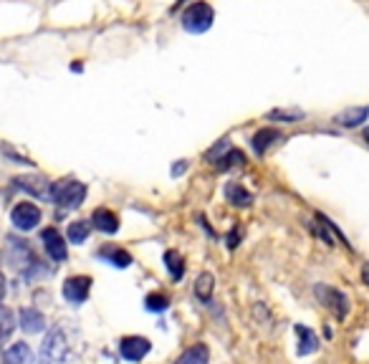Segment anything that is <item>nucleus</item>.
Returning a JSON list of instances; mask_svg holds the SVG:
<instances>
[{
  "label": "nucleus",
  "mask_w": 369,
  "mask_h": 364,
  "mask_svg": "<svg viewBox=\"0 0 369 364\" xmlns=\"http://www.w3.org/2000/svg\"><path fill=\"white\" fill-rule=\"evenodd\" d=\"M296 336H298V349L296 352L301 354V357H306V354H314L316 349H319V339H316V334L311 332L309 327H303V324H296Z\"/></svg>",
  "instance_id": "dca6fc26"
},
{
  "label": "nucleus",
  "mask_w": 369,
  "mask_h": 364,
  "mask_svg": "<svg viewBox=\"0 0 369 364\" xmlns=\"http://www.w3.org/2000/svg\"><path fill=\"white\" fill-rule=\"evenodd\" d=\"M91 225L102 233H116L119 231V218H116V212H111L109 207H97L94 215H91Z\"/></svg>",
  "instance_id": "f8f14e48"
},
{
  "label": "nucleus",
  "mask_w": 369,
  "mask_h": 364,
  "mask_svg": "<svg viewBox=\"0 0 369 364\" xmlns=\"http://www.w3.org/2000/svg\"><path fill=\"white\" fill-rule=\"evenodd\" d=\"M3 364H33V352L25 341H16L3 352Z\"/></svg>",
  "instance_id": "2eb2a0df"
},
{
  "label": "nucleus",
  "mask_w": 369,
  "mask_h": 364,
  "mask_svg": "<svg viewBox=\"0 0 369 364\" xmlns=\"http://www.w3.org/2000/svg\"><path fill=\"white\" fill-rule=\"evenodd\" d=\"M369 119V107H349V109L339 111L334 116V121L344 129H354V127H362L364 121Z\"/></svg>",
  "instance_id": "9b49d317"
},
{
  "label": "nucleus",
  "mask_w": 369,
  "mask_h": 364,
  "mask_svg": "<svg viewBox=\"0 0 369 364\" xmlns=\"http://www.w3.org/2000/svg\"><path fill=\"white\" fill-rule=\"evenodd\" d=\"M13 329H16V316H13V311L0 309V346L11 339Z\"/></svg>",
  "instance_id": "393cba45"
},
{
  "label": "nucleus",
  "mask_w": 369,
  "mask_h": 364,
  "mask_svg": "<svg viewBox=\"0 0 369 364\" xmlns=\"http://www.w3.org/2000/svg\"><path fill=\"white\" fill-rule=\"evenodd\" d=\"M225 198H228L230 205H236V207L253 205V195L243 188V185H238V182H228V185H225Z\"/></svg>",
  "instance_id": "f3484780"
},
{
  "label": "nucleus",
  "mask_w": 369,
  "mask_h": 364,
  "mask_svg": "<svg viewBox=\"0 0 369 364\" xmlns=\"http://www.w3.org/2000/svg\"><path fill=\"white\" fill-rule=\"evenodd\" d=\"M3 298H6V279L0 276V303H3Z\"/></svg>",
  "instance_id": "c756f323"
},
{
  "label": "nucleus",
  "mask_w": 369,
  "mask_h": 364,
  "mask_svg": "<svg viewBox=\"0 0 369 364\" xmlns=\"http://www.w3.org/2000/svg\"><path fill=\"white\" fill-rule=\"evenodd\" d=\"M314 293L316 298H319V303H324L337 319H344L346 311H349V298H346L339 289H334V286H327V284H316Z\"/></svg>",
  "instance_id": "20e7f679"
},
{
  "label": "nucleus",
  "mask_w": 369,
  "mask_h": 364,
  "mask_svg": "<svg viewBox=\"0 0 369 364\" xmlns=\"http://www.w3.org/2000/svg\"><path fill=\"white\" fill-rule=\"evenodd\" d=\"M207 362H210V349L205 344H195L190 349H185L175 364H207Z\"/></svg>",
  "instance_id": "6ab92c4d"
},
{
  "label": "nucleus",
  "mask_w": 369,
  "mask_h": 364,
  "mask_svg": "<svg viewBox=\"0 0 369 364\" xmlns=\"http://www.w3.org/2000/svg\"><path fill=\"white\" fill-rule=\"evenodd\" d=\"M13 185L20 190H25L28 195H33V198H41V200H51V185L54 182L49 180V177L43 175H20L13 180Z\"/></svg>",
  "instance_id": "39448f33"
},
{
  "label": "nucleus",
  "mask_w": 369,
  "mask_h": 364,
  "mask_svg": "<svg viewBox=\"0 0 369 364\" xmlns=\"http://www.w3.org/2000/svg\"><path fill=\"white\" fill-rule=\"evenodd\" d=\"M212 289H215V279H212V273H200L198 281H195V296H198L200 301H210Z\"/></svg>",
  "instance_id": "4be33fe9"
},
{
  "label": "nucleus",
  "mask_w": 369,
  "mask_h": 364,
  "mask_svg": "<svg viewBox=\"0 0 369 364\" xmlns=\"http://www.w3.org/2000/svg\"><path fill=\"white\" fill-rule=\"evenodd\" d=\"M41 364H71V346L61 329H51L41 344Z\"/></svg>",
  "instance_id": "f257e3e1"
},
{
  "label": "nucleus",
  "mask_w": 369,
  "mask_h": 364,
  "mask_svg": "<svg viewBox=\"0 0 369 364\" xmlns=\"http://www.w3.org/2000/svg\"><path fill=\"white\" fill-rule=\"evenodd\" d=\"M364 140H367V142H369V127H367V129H364Z\"/></svg>",
  "instance_id": "473e14b6"
},
{
  "label": "nucleus",
  "mask_w": 369,
  "mask_h": 364,
  "mask_svg": "<svg viewBox=\"0 0 369 364\" xmlns=\"http://www.w3.org/2000/svg\"><path fill=\"white\" fill-rule=\"evenodd\" d=\"M11 220L18 231H33L38 223H41V210L33 202H18V205L11 210Z\"/></svg>",
  "instance_id": "423d86ee"
},
{
  "label": "nucleus",
  "mask_w": 369,
  "mask_h": 364,
  "mask_svg": "<svg viewBox=\"0 0 369 364\" xmlns=\"http://www.w3.org/2000/svg\"><path fill=\"white\" fill-rule=\"evenodd\" d=\"M86 198V185L79 180H59L51 185V202H56L63 210H73L79 207Z\"/></svg>",
  "instance_id": "f03ea898"
},
{
  "label": "nucleus",
  "mask_w": 369,
  "mask_h": 364,
  "mask_svg": "<svg viewBox=\"0 0 369 364\" xmlns=\"http://www.w3.org/2000/svg\"><path fill=\"white\" fill-rule=\"evenodd\" d=\"M212 162H215V167H218L220 172H225V170H230V167H238V164L246 162V154H243L241 150H236V147H230L223 157H215Z\"/></svg>",
  "instance_id": "aec40b11"
},
{
  "label": "nucleus",
  "mask_w": 369,
  "mask_h": 364,
  "mask_svg": "<svg viewBox=\"0 0 369 364\" xmlns=\"http://www.w3.org/2000/svg\"><path fill=\"white\" fill-rule=\"evenodd\" d=\"M18 319H20V329L28 332V334H38V332L46 329V316H43L38 309H30V306L20 309Z\"/></svg>",
  "instance_id": "4468645a"
},
{
  "label": "nucleus",
  "mask_w": 369,
  "mask_h": 364,
  "mask_svg": "<svg viewBox=\"0 0 369 364\" xmlns=\"http://www.w3.org/2000/svg\"><path fill=\"white\" fill-rule=\"evenodd\" d=\"M164 263H167V271H170L172 281H180L182 273H185V263H182V255L177 250H167L164 253Z\"/></svg>",
  "instance_id": "b1692460"
},
{
  "label": "nucleus",
  "mask_w": 369,
  "mask_h": 364,
  "mask_svg": "<svg viewBox=\"0 0 369 364\" xmlns=\"http://www.w3.org/2000/svg\"><path fill=\"white\" fill-rule=\"evenodd\" d=\"M279 137H281L279 129H271V127L258 129V132L253 134V140H250V145H253V152H255V154H266V150L273 145V142L279 140Z\"/></svg>",
  "instance_id": "a211bd4d"
},
{
  "label": "nucleus",
  "mask_w": 369,
  "mask_h": 364,
  "mask_svg": "<svg viewBox=\"0 0 369 364\" xmlns=\"http://www.w3.org/2000/svg\"><path fill=\"white\" fill-rule=\"evenodd\" d=\"M145 303L150 311H164L167 306H170V298L164 296V293H150Z\"/></svg>",
  "instance_id": "bb28decb"
},
{
  "label": "nucleus",
  "mask_w": 369,
  "mask_h": 364,
  "mask_svg": "<svg viewBox=\"0 0 369 364\" xmlns=\"http://www.w3.org/2000/svg\"><path fill=\"white\" fill-rule=\"evenodd\" d=\"M41 241H43V248H46V253H49V258H54L56 263L66 261V255H68L66 238L61 236L56 228H46V231L41 233Z\"/></svg>",
  "instance_id": "1a4fd4ad"
},
{
  "label": "nucleus",
  "mask_w": 369,
  "mask_h": 364,
  "mask_svg": "<svg viewBox=\"0 0 369 364\" xmlns=\"http://www.w3.org/2000/svg\"><path fill=\"white\" fill-rule=\"evenodd\" d=\"M185 167H188V164H185V162L175 164V170H172V175H182V172H185Z\"/></svg>",
  "instance_id": "7c9ffc66"
},
{
  "label": "nucleus",
  "mask_w": 369,
  "mask_h": 364,
  "mask_svg": "<svg viewBox=\"0 0 369 364\" xmlns=\"http://www.w3.org/2000/svg\"><path fill=\"white\" fill-rule=\"evenodd\" d=\"M268 119L271 121H286V124H294V121H301L303 119V109H291V107H286V109H273L268 111Z\"/></svg>",
  "instance_id": "5701e85b"
},
{
  "label": "nucleus",
  "mask_w": 369,
  "mask_h": 364,
  "mask_svg": "<svg viewBox=\"0 0 369 364\" xmlns=\"http://www.w3.org/2000/svg\"><path fill=\"white\" fill-rule=\"evenodd\" d=\"M89 233H91V223H89V220H73V223L68 225L66 238H68V243H76V245H81V243L89 238Z\"/></svg>",
  "instance_id": "412c9836"
},
{
  "label": "nucleus",
  "mask_w": 369,
  "mask_h": 364,
  "mask_svg": "<svg viewBox=\"0 0 369 364\" xmlns=\"http://www.w3.org/2000/svg\"><path fill=\"white\" fill-rule=\"evenodd\" d=\"M238 241H241V228H236V231H233V236H228V248H236Z\"/></svg>",
  "instance_id": "c85d7f7f"
},
{
  "label": "nucleus",
  "mask_w": 369,
  "mask_h": 364,
  "mask_svg": "<svg viewBox=\"0 0 369 364\" xmlns=\"http://www.w3.org/2000/svg\"><path fill=\"white\" fill-rule=\"evenodd\" d=\"M362 279H364V284L369 286V263H364V268H362Z\"/></svg>",
  "instance_id": "2f4dec72"
},
{
  "label": "nucleus",
  "mask_w": 369,
  "mask_h": 364,
  "mask_svg": "<svg viewBox=\"0 0 369 364\" xmlns=\"http://www.w3.org/2000/svg\"><path fill=\"white\" fill-rule=\"evenodd\" d=\"M8 253H11V261L16 268L33 266L36 258H33V250L25 245V241H16V238H8Z\"/></svg>",
  "instance_id": "9d476101"
},
{
  "label": "nucleus",
  "mask_w": 369,
  "mask_h": 364,
  "mask_svg": "<svg viewBox=\"0 0 369 364\" xmlns=\"http://www.w3.org/2000/svg\"><path fill=\"white\" fill-rule=\"evenodd\" d=\"M91 291V279L89 276H71V279L63 281V298L73 306H79L89 298Z\"/></svg>",
  "instance_id": "0eeeda50"
},
{
  "label": "nucleus",
  "mask_w": 369,
  "mask_h": 364,
  "mask_svg": "<svg viewBox=\"0 0 369 364\" xmlns=\"http://www.w3.org/2000/svg\"><path fill=\"white\" fill-rule=\"evenodd\" d=\"M99 258L107 263H111L114 268H129L132 266V255H129V250L119 248V245H104V248H99Z\"/></svg>",
  "instance_id": "ddd939ff"
},
{
  "label": "nucleus",
  "mask_w": 369,
  "mask_h": 364,
  "mask_svg": "<svg viewBox=\"0 0 369 364\" xmlns=\"http://www.w3.org/2000/svg\"><path fill=\"white\" fill-rule=\"evenodd\" d=\"M212 20H215V11L205 0H198V3H193L188 11L182 13V28L188 33H205L212 25Z\"/></svg>",
  "instance_id": "7ed1b4c3"
},
{
  "label": "nucleus",
  "mask_w": 369,
  "mask_h": 364,
  "mask_svg": "<svg viewBox=\"0 0 369 364\" xmlns=\"http://www.w3.org/2000/svg\"><path fill=\"white\" fill-rule=\"evenodd\" d=\"M152 344L150 339H145V336H124V339L119 341V354L127 362H142V359L150 354Z\"/></svg>",
  "instance_id": "6e6552de"
},
{
  "label": "nucleus",
  "mask_w": 369,
  "mask_h": 364,
  "mask_svg": "<svg viewBox=\"0 0 369 364\" xmlns=\"http://www.w3.org/2000/svg\"><path fill=\"white\" fill-rule=\"evenodd\" d=\"M3 154H6V157H11V159H16L18 164H33L28 157H23V154H18V152H13L8 145H3Z\"/></svg>",
  "instance_id": "cd10ccee"
},
{
  "label": "nucleus",
  "mask_w": 369,
  "mask_h": 364,
  "mask_svg": "<svg viewBox=\"0 0 369 364\" xmlns=\"http://www.w3.org/2000/svg\"><path fill=\"white\" fill-rule=\"evenodd\" d=\"M316 218H319V220H321V223L327 225V228H329V231H332V233H337V238H339V241H341V243H344V236H341V233H339V231H337V225H334V223H332V220H329V218H324V215H316ZM314 233H316V236H319V238H321V241H327V243H329V245H332V243H334V238H332V236H329V233H327V231H319V228H314Z\"/></svg>",
  "instance_id": "a878e982"
}]
</instances>
